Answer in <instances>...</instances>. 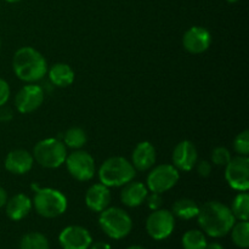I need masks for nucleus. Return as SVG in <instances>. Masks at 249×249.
Segmentation results:
<instances>
[{
  "instance_id": "nucleus-1",
  "label": "nucleus",
  "mask_w": 249,
  "mask_h": 249,
  "mask_svg": "<svg viewBox=\"0 0 249 249\" xmlns=\"http://www.w3.org/2000/svg\"><path fill=\"white\" fill-rule=\"evenodd\" d=\"M196 218L202 230L215 238L228 235L236 223L230 207L218 201L206 202L199 207Z\"/></svg>"
},
{
  "instance_id": "nucleus-2",
  "label": "nucleus",
  "mask_w": 249,
  "mask_h": 249,
  "mask_svg": "<svg viewBox=\"0 0 249 249\" xmlns=\"http://www.w3.org/2000/svg\"><path fill=\"white\" fill-rule=\"evenodd\" d=\"M12 67L19 79L28 83L40 80L48 72V65L44 56L31 46H24L15 53Z\"/></svg>"
},
{
  "instance_id": "nucleus-3",
  "label": "nucleus",
  "mask_w": 249,
  "mask_h": 249,
  "mask_svg": "<svg viewBox=\"0 0 249 249\" xmlns=\"http://www.w3.org/2000/svg\"><path fill=\"white\" fill-rule=\"evenodd\" d=\"M136 170L128 160L111 157L105 160L99 169V179L107 187L124 186L135 178Z\"/></svg>"
},
{
  "instance_id": "nucleus-4",
  "label": "nucleus",
  "mask_w": 249,
  "mask_h": 249,
  "mask_svg": "<svg viewBox=\"0 0 249 249\" xmlns=\"http://www.w3.org/2000/svg\"><path fill=\"white\" fill-rule=\"evenodd\" d=\"M33 187H36L33 185ZM33 206L36 213L44 218L53 219L62 215L67 209V198L62 192L58 190L50 189H39L36 187V195L33 198Z\"/></svg>"
},
{
  "instance_id": "nucleus-5",
  "label": "nucleus",
  "mask_w": 249,
  "mask_h": 249,
  "mask_svg": "<svg viewBox=\"0 0 249 249\" xmlns=\"http://www.w3.org/2000/svg\"><path fill=\"white\" fill-rule=\"evenodd\" d=\"M101 230L113 240L126 237L133 229V220L125 211L117 207H111L101 212L99 218Z\"/></svg>"
},
{
  "instance_id": "nucleus-6",
  "label": "nucleus",
  "mask_w": 249,
  "mask_h": 249,
  "mask_svg": "<svg viewBox=\"0 0 249 249\" xmlns=\"http://www.w3.org/2000/svg\"><path fill=\"white\" fill-rule=\"evenodd\" d=\"M33 158L39 165L49 169L58 168L67 158V150L63 141L58 139H45L34 146Z\"/></svg>"
},
{
  "instance_id": "nucleus-7",
  "label": "nucleus",
  "mask_w": 249,
  "mask_h": 249,
  "mask_svg": "<svg viewBox=\"0 0 249 249\" xmlns=\"http://www.w3.org/2000/svg\"><path fill=\"white\" fill-rule=\"evenodd\" d=\"M175 228V216L167 209H157L148 215L146 220V231L156 241L169 237Z\"/></svg>"
},
{
  "instance_id": "nucleus-8",
  "label": "nucleus",
  "mask_w": 249,
  "mask_h": 249,
  "mask_svg": "<svg viewBox=\"0 0 249 249\" xmlns=\"http://www.w3.org/2000/svg\"><path fill=\"white\" fill-rule=\"evenodd\" d=\"M179 170L172 164H160L147 175V189L156 194H164L179 181Z\"/></svg>"
},
{
  "instance_id": "nucleus-9",
  "label": "nucleus",
  "mask_w": 249,
  "mask_h": 249,
  "mask_svg": "<svg viewBox=\"0 0 249 249\" xmlns=\"http://www.w3.org/2000/svg\"><path fill=\"white\" fill-rule=\"evenodd\" d=\"M225 179L233 190L245 192L249 189V158L237 156L225 165Z\"/></svg>"
},
{
  "instance_id": "nucleus-10",
  "label": "nucleus",
  "mask_w": 249,
  "mask_h": 249,
  "mask_svg": "<svg viewBox=\"0 0 249 249\" xmlns=\"http://www.w3.org/2000/svg\"><path fill=\"white\" fill-rule=\"evenodd\" d=\"M70 174L78 181H89L95 175V160L85 151H74L65 160Z\"/></svg>"
},
{
  "instance_id": "nucleus-11",
  "label": "nucleus",
  "mask_w": 249,
  "mask_h": 249,
  "mask_svg": "<svg viewBox=\"0 0 249 249\" xmlns=\"http://www.w3.org/2000/svg\"><path fill=\"white\" fill-rule=\"evenodd\" d=\"M58 242L62 249H89L92 238L87 229L71 225L61 231L58 235Z\"/></svg>"
},
{
  "instance_id": "nucleus-12",
  "label": "nucleus",
  "mask_w": 249,
  "mask_h": 249,
  "mask_svg": "<svg viewBox=\"0 0 249 249\" xmlns=\"http://www.w3.org/2000/svg\"><path fill=\"white\" fill-rule=\"evenodd\" d=\"M44 90L39 85H24L16 95L15 105L21 113H31L41 106L44 101Z\"/></svg>"
},
{
  "instance_id": "nucleus-13",
  "label": "nucleus",
  "mask_w": 249,
  "mask_h": 249,
  "mask_svg": "<svg viewBox=\"0 0 249 249\" xmlns=\"http://www.w3.org/2000/svg\"><path fill=\"white\" fill-rule=\"evenodd\" d=\"M212 36L208 29L195 26L185 32L182 36V45L190 53H202L211 46Z\"/></svg>"
},
{
  "instance_id": "nucleus-14",
  "label": "nucleus",
  "mask_w": 249,
  "mask_h": 249,
  "mask_svg": "<svg viewBox=\"0 0 249 249\" xmlns=\"http://www.w3.org/2000/svg\"><path fill=\"white\" fill-rule=\"evenodd\" d=\"M198 162V153L197 148L191 141L184 140L175 146L173 151V163L178 170L190 172L194 169L196 163Z\"/></svg>"
},
{
  "instance_id": "nucleus-15",
  "label": "nucleus",
  "mask_w": 249,
  "mask_h": 249,
  "mask_svg": "<svg viewBox=\"0 0 249 249\" xmlns=\"http://www.w3.org/2000/svg\"><path fill=\"white\" fill-rule=\"evenodd\" d=\"M34 163V158L28 151L26 150H14L5 158V168L11 174L22 175L28 173L32 169Z\"/></svg>"
},
{
  "instance_id": "nucleus-16",
  "label": "nucleus",
  "mask_w": 249,
  "mask_h": 249,
  "mask_svg": "<svg viewBox=\"0 0 249 249\" xmlns=\"http://www.w3.org/2000/svg\"><path fill=\"white\" fill-rule=\"evenodd\" d=\"M156 158H157L156 148L153 147L152 143L148 141H142L134 148L133 155H131V160H133L131 164L135 168V170L146 172L155 165Z\"/></svg>"
},
{
  "instance_id": "nucleus-17",
  "label": "nucleus",
  "mask_w": 249,
  "mask_h": 249,
  "mask_svg": "<svg viewBox=\"0 0 249 249\" xmlns=\"http://www.w3.org/2000/svg\"><path fill=\"white\" fill-rule=\"evenodd\" d=\"M109 202H111V192L104 184H94L85 194V203L92 212L101 213L108 207Z\"/></svg>"
},
{
  "instance_id": "nucleus-18",
  "label": "nucleus",
  "mask_w": 249,
  "mask_h": 249,
  "mask_svg": "<svg viewBox=\"0 0 249 249\" xmlns=\"http://www.w3.org/2000/svg\"><path fill=\"white\" fill-rule=\"evenodd\" d=\"M148 195L147 186L140 181H129L123 186L121 192V199L123 204L130 208H135L145 202Z\"/></svg>"
},
{
  "instance_id": "nucleus-19",
  "label": "nucleus",
  "mask_w": 249,
  "mask_h": 249,
  "mask_svg": "<svg viewBox=\"0 0 249 249\" xmlns=\"http://www.w3.org/2000/svg\"><path fill=\"white\" fill-rule=\"evenodd\" d=\"M6 214L11 220L19 221L26 218L31 212L33 203L31 198L23 194L15 195L11 199H7L6 202Z\"/></svg>"
},
{
  "instance_id": "nucleus-20",
  "label": "nucleus",
  "mask_w": 249,
  "mask_h": 249,
  "mask_svg": "<svg viewBox=\"0 0 249 249\" xmlns=\"http://www.w3.org/2000/svg\"><path fill=\"white\" fill-rule=\"evenodd\" d=\"M49 78L56 87L66 88L74 82V71L67 63H55L49 71Z\"/></svg>"
},
{
  "instance_id": "nucleus-21",
  "label": "nucleus",
  "mask_w": 249,
  "mask_h": 249,
  "mask_svg": "<svg viewBox=\"0 0 249 249\" xmlns=\"http://www.w3.org/2000/svg\"><path fill=\"white\" fill-rule=\"evenodd\" d=\"M199 206L190 198H181L178 199L174 204H173L172 213L174 216L182 219V220H190V219L196 218L198 214Z\"/></svg>"
},
{
  "instance_id": "nucleus-22",
  "label": "nucleus",
  "mask_w": 249,
  "mask_h": 249,
  "mask_svg": "<svg viewBox=\"0 0 249 249\" xmlns=\"http://www.w3.org/2000/svg\"><path fill=\"white\" fill-rule=\"evenodd\" d=\"M231 212H232L235 219L240 221H248L249 219V195L247 191L241 192L235 197L231 206Z\"/></svg>"
},
{
  "instance_id": "nucleus-23",
  "label": "nucleus",
  "mask_w": 249,
  "mask_h": 249,
  "mask_svg": "<svg viewBox=\"0 0 249 249\" xmlns=\"http://www.w3.org/2000/svg\"><path fill=\"white\" fill-rule=\"evenodd\" d=\"M182 247L184 249H206L207 238L204 233L199 230H189L182 236Z\"/></svg>"
},
{
  "instance_id": "nucleus-24",
  "label": "nucleus",
  "mask_w": 249,
  "mask_h": 249,
  "mask_svg": "<svg viewBox=\"0 0 249 249\" xmlns=\"http://www.w3.org/2000/svg\"><path fill=\"white\" fill-rule=\"evenodd\" d=\"M19 249H50V245L43 233L29 232L22 237Z\"/></svg>"
},
{
  "instance_id": "nucleus-25",
  "label": "nucleus",
  "mask_w": 249,
  "mask_h": 249,
  "mask_svg": "<svg viewBox=\"0 0 249 249\" xmlns=\"http://www.w3.org/2000/svg\"><path fill=\"white\" fill-rule=\"evenodd\" d=\"M231 237L232 242L238 248L247 249L249 247V223L248 221H240L231 229Z\"/></svg>"
},
{
  "instance_id": "nucleus-26",
  "label": "nucleus",
  "mask_w": 249,
  "mask_h": 249,
  "mask_svg": "<svg viewBox=\"0 0 249 249\" xmlns=\"http://www.w3.org/2000/svg\"><path fill=\"white\" fill-rule=\"evenodd\" d=\"M87 133L82 128L73 126L70 128L63 135V143L71 148H80L87 142Z\"/></svg>"
},
{
  "instance_id": "nucleus-27",
  "label": "nucleus",
  "mask_w": 249,
  "mask_h": 249,
  "mask_svg": "<svg viewBox=\"0 0 249 249\" xmlns=\"http://www.w3.org/2000/svg\"><path fill=\"white\" fill-rule=\"evenodd\" d=\"M233 148L240 156H248L249 153V131L245 130L238 134L233 140Z\"/></svg>"
},
{
  "instance_id": "nucleus-28",
  "label": "nucleus",
  "mask_w": 249,
  "mask_h": 249,
  "mask_svg": "<svg viewBox=\"0 0 249 249\" xmlns=\"http://www.w3.org/2000/svg\"><path fill=\"white\" fill-rule=\"evenodd\" d=\"M231 153L230 151L226 147H223V146H219V147H215L212 152V162L215 165H224L225 167L231 160Z\"/></svg>"
},
{
  "instance_id": "nucleus-29",
  "label": "nucleus",
  "mask_w": 249,
  "mask_h": 249,
  "mask_svg": "<svg viewBox=\"0 0 249 249\" xmlns=\"http://www.w3.org/2000/svg\"><path fill=\"white\" fill-rule=\"evenodd\" d=\"M145 201L146 203H147L148 208H150L152 212L160 209L163 204L162 196H160V194H156V192H152V195H150V196L147 195Z\"/></svg>"
},
{
  "instance_id": "nucleus-30",
  "label": "nucleus",
  "mask_w": 249,
  "mask_h": 249,
  "mask_svg": "<svg viewBox=\"0 0 249 249\" xmlns=\"http://www.w3.org/2000/svg\"><path fill=\"white\" fill-rule=\"evenodd\" d=\"M10 97V87L6 80L0 78V107L6 105Z\"/></svg>"
},
{
  "instance_id": "nucleus-31",
  "label": "nucleus",
  "mask_w": 249,
  "mask_h": 249,
  "mask_svg": "<svg viewBox=\"0 0 249 249\" xmlns=\"http://www.w3.org/2000/svg\"><path fill=\"white\" fill-rule=\"evenodd\" d=\"M195 167H197V173H198L199 177L208 178L209 175H211L212 165L208 160H201V162H197Z\"/></svg>"
},
{
  "instance_id": "nucleus-32",
  "label": "nucleus",
  "mask_w": 249,
  "mask_h": 249,
  "mask_svg": "<svg viewBox=\"0 0 249 249\" xmlns=\"http://www.w3.org/2000/svg\"><path fill=\"white\" fill-rule=\"evenodd\" d=\"M12 116H14V113H12L11 108L5 107V105L0 107V121L7 122L12 118Z\"/></svg>"
},
{
  "instance_id": "nucleus-33",
  "label": "nucleus",
  "mask_w": 249,
  "mask_h": 249,
  "mask_svg": "<svg viewBox=\"0 0 249 249\" xmlns=\"http://www.w3.org/2000/svg\"><path fill=\"white\" fill-rule=\"evenodd\" d=\"M89 248L90 249H112V247L108 245V243L102 242V241H100V242H95L94 245L91 243V246H90Z\"/></svg>"
},
{
  "instance_id": "nucleus-34",
  "label": "nucleus",
  "mask_w": 249,
  "mask_h": 249,
  "mask_svg": "<svg viewBox=\"0 0 249 249\" xmlns=\"http://www.w3.org/2000/svg\"><path fill=\"white\" fill-rule=\"evenodd\" d=\"M7 202V194L2 187H0V208L1 207H5Z\"/></svg>"
},
{
  "instance_id": "nucleus-35",
  "label": "nucleus",
  "mask_w": 249,
  "mask_h": 249,
  "mask_svg": "<svg viewBox=\"0 0 249 249\" xmlns=\"http://www.w3.org/2000/svg\"><path fill=\"white\" fill-rule=\"evenodd\" d=\"M206 249H224V247L220 245V243L213 242V243H208Z\"/></svg>"
},
{
  "instance_id": "nucleus-36",
  "label": "nucleus",
  "mask_w": 249,
  "mask_h": 249,
  "mask_svg": "<svg viewBox=\"0 0 249 249\" xmlns=\"http://www.w3.org/2000/svg\"><path fill=\"white\" fill-rule=\"evenodd\" d=\"M126 249H145V248L141 247V246H130V247H128Z\"/></svg>"
},
{
  "instance_id": "nucleus-37",
  "label": "nucleus",
  "mask_w": 249,
  "mask_h": 249,
  "mask_svg": "<svg viewBox=\"0 0 249 249\" xmlns=\"http://www.w3.org/2000/svg\"><path fill=\"white\" fill-rule=\"evenodd\" d=\"M228 2H231V4H233V2H237L238 0H226Z\"/></svg>"
},
{
  "instance_id": "nucleus-38",
  "label": "nucleus",
  "mask_w": 249,
  "mask_h": 249,
  "mask_svg": "<svg viewBox=\"0 0 249 249\" xmlns=\"http://www.w3.org/2000/svg\"><path fill=\"white\" fill-rule=\"evenodd\" d=\"M7 2H17V1H21V0H6Z\"/></svg>"
},
{
  "instance_id": "nucleus-39",
  "label": "nucleus",
  "mask_w": 249,
  "mask_h": 249,
  "mask_svg": "<svg viewBox=\"0 0 249 249\" xmlns=\"http://www.w3.org/2000/svg\"><path fill=\"white\" fill-rule=\"evenodd\" d=\"M0 48H1V40H0Z\"/></svg>"
}]
</instances>
